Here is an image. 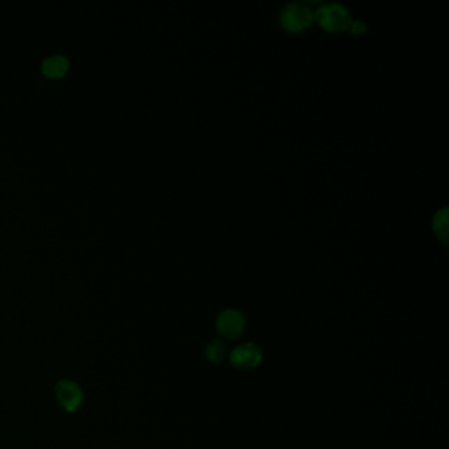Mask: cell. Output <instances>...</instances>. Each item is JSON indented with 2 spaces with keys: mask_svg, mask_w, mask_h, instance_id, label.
<instances>
[{
  "mask_svg": "<svg viewBox=\"0 0 449 449\" xmlns=\"http://www.w3.org/2000/svg\"><path fill=\"white\" fill-rule=\"evenodd\" d=\"M314 13L320 25L328 32L350 30V23L353 20L348 8L339 1L324 3L318 10L314 11Z\"/></svg>",
  "mask_w": 449,
  "mask_h": 449,
  "instance_id": "6da1fadb",
  "label": "cell"
},
{
  "mask_svg": "<svg viewBox=\"0 0 449 449\" xmlns=\"http://www.w3.org/2000/svg\"><path fill=\"white\" fill-rule=\"evenodd\" d=\"M314 19V11L303 1H291L281 10V24L289 32H300L309 28Z\"/></svg>",
  "mask_w": 449,
  "mask_h": 449,
  "instance_id": "7a4b0ae2",
  "label": "cell"
},
{
  "mask_svg": "<svg viewBox=\"0 0 449 449\" xmlns=\"http://www.w3.org/2000/svg\"><path fill=\"white\" fill-rule=\"evenodd\" d=\"M216 330L224 339H238L245 330V316L239 309H224L216 319Z\"/></svg>",
  "mask_w": 449,
  "mask_h": 449,
  "instance_id": "3957f363",
  "label": "cell"
},
{
  "mask_svg": "<svg viewBox=\"0 0 449 449\" xmlns=\"http://www.w3.org/2000/svg\"><path fill=\"white\" fill-rule=\"evenodd\" d=\"M262 361V350L253 343L236 347L230 353V364L239 370H250L259 367Z\"/></svg>",
  "mask_w": 449,
  "mask_h": 449,
  "instance_id": "277c9868",
  "label": "cell"
},
{
  "mask_svg": "<svg viewBox=\"0 0 449 449\" xmlns=\"http://www.w3.org/2000/svg\"><path fill=\"white\" fill-rule=\"evenodd\" d=\"M56 398L59 400L61 407L69 412L78 411L83 405L82 390L75 382L69 379L60 381L56 385Z\"/></svg>",
  "mask_w": 449,
  "mask_h": 449,
  "instance_id": "5b68a950",
  "label": "cell"
},
{
  "mask_svg": "<svg viewBox=\"0 0 449 449\" xmlns=\"http://www.w3.org/2000/svg\"><path fill=\"white\" fill-rule=\"evenodd\" d=\"M69 69V60L62 54H53L42 61V71L48 77H61Z\"/></svg>",
  "mask_w": 449,
  "mask_h": 449,
  "instance_id": "8992f818",
  "label": "cell"
},
{
  "mask_svg": "<svg viewBox=\"0 0 449 449\" xmlns=\"http://www.w3.org/2000/svg\"><path fill=\"white\" fill-rule=\"evenodd\" d=\"M432 227L443 242L448 241V207L438 210L432 220Z\"/></svg>",
  "mask_w": 449,
  "mask_h": 449,
  "instance_id": "52a82bcc",
  "label": "cell"
},
{
  "mask_svg": "<svg viewBox=\"0 0 449 449\" xmlns=\"http://www.w3.org/2000/svg\"><path fill=\"white\" fill-rule=\"evenodd\" d=\"M227 356V347L221 339H215L211 341L206 347V357L212 364H220Z\"/></svg>",
  "mask_w": 449,
  "mask_h": 449,
  "instance_id": "ba28073f",
  "label": "cell"
},
{
  "mask_svg": "<svg viewBox=\"0 0 449 449\" xmlns=\"http://www.w3.org/2000/svg\"><path fill=\"white\" fill-rule=\"evenodd\" d=\"M350 30H352L353 33H357V35H359V33H364V32L367 30V24L361 20H352Z\"/></svg>",
  "mask_w": 449,
  "mask_h": 449,
  "instance_id": "9c48e42d",
  "label": "cell"
}]
</instances>
